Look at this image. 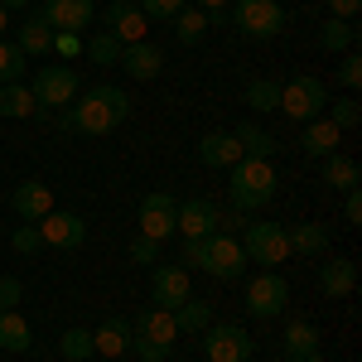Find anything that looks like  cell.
<instances>
[{"instance_id":"cell-1","label":"cell","mask_w":362,"mask_h":362,"mask_svg":"<svg viewBox=\"0 0 362 362\" xmlns=\"http://www.w3.org/2000/svg\"><path fill=\"white\" fill-rule=\"evenodd\" d=\"M131 116V97L121 87H92V92H78V102L58 116L63 131H83V136H112L116 126Z\"/></svg>"},{"instance_id":"cell-2","label":"cell","mask_w":362,"mask_h":362,"mask_svg":"<svg viewBox=\"0 0 362 362\" xmlns=\"http://www.w3.org/2000/svg\"><path fill=\"white\" fill-rule=\"evenodd\" d=\"M276 169L271 160H251L242 155L237 165H232V184H227V198H232V208L237 213H256V208H266L271 198H276Z\"/></svg>"},{"instance_id":"cell-3","label":"cell","mask_w":362,"mask_h":362,"mask_svg":"<svg viewBox=\"0 0 362 362\" xmlns=\"http://www.w3.org/2000/svg\"><path fill=\"white\" fill-rule=\"evenodd\" d=\"M198 271H208L213 280H237L247 271V251H242V242H237L232 232L218 227L213 237L198 242Z\"/></svg>"},{"instance_id":"cell-4","label":"cell","mask_w":362,"mask_h":362,"mask_svg":"<svg viewBox=\"0 0 362 362\" xmlns=\"http://www.w3.org/2000/svg\"><path fill=\"white\" fill-rule=\"evenodd\" d=\"M242 251H247V261L266 266V271H276L280 261H290L285 227H280V223H247V227H242Z\"/></svg>"},{"instance_id":"cell-5","label":"cell","mask_w":362,"mask_h":362,"mask_svg":"<svg viewBox=\"0 0 362 362\" xmlns=\"http://www.w3.org/2000/svg\"><path fill=\"white\" fill-rule=\"evenodd\" d=\"M232 25L247 39H276L285 29V10H280V0H237L232 5Z\"/></svg>"},{"instance_id":"cell-6","label":"cell","mask_w":362,"mask_h":362,"mask_svg":"<svg viewBox=\"0 0 362 362\" xmlns=\"http://www.w3.org/2000/svg\"><path fill=\"white\" fill-rule=\"evenodd\" d=\"M329 107V87L319 83V78H295V83L280 87V112L290 116V121H314V116Z\"/></svg>"},{"instance_id":"cell-7","label":"cell","mask_w":362,"mask_h":362,"mask_svg":"<svg viewBox=\"0 0 362 362\" xmlns=\"http://www.w3.org/2000/svg\"><path fill=\"white\" fill-rule=\"evenodd\" d=\"M251 348H256V338L242 329V324H208L203 329V362H251Z\"/></svg>"},{"instance_id":"cell-8","label":"cell","mask_w":362,"mask_h":362,"mask_svg":"<svg viewBox=\"0 0 362 362\" xmlns=\"http://www.w3.org/2000/svg\"><path fill=\"white\" fill-rule=\"evenodd\" d=\"M29 92H34L39 107H73V102H78V68H68V63L39 68V78H34Z\"/></svg>"},{"instance_id":"cell-9","label":"cell","mask_w":362,"mask_h":362,"mask_svg":"<svg viewBox=\"0 0 362 362\" xmlns=\"http://www.w3.org/2000/svg\"><path fill=\"white\" fill-rule=\"evenodd\" d=\"M285 300H290V285H285L280 271H261L247 285V314H256V319H276L285 309Z\"/></svg>"},{"instance_id":"cell-10","label":"cell","mask_w":362,"mask_h":362,"mask_svg":"<svg viewBox=\"0 0 362 362\" xmlns=\"http://www.w3.org/2000/svg\"><path fill=\"white\" fill-rule=\"evenodd\" d=\"M39 237H44V247H58V251H73L87 242V223L78 213H68V208H54V213H44L39 218Z\"/></svg>"},{"instance_id":"cell-11","label":"cell","mask_w":362,"mask_h":362,"mask_svg":"<svg viewBox=\"0 0 362 362\" xmlns=\"http://www.w3.org/2000/svg\"><path fill=\"white\" fill-rule=\"evenodd\" d=\"M174 218H179V203L169 194H145L140 198V237H155V242L174 237V232H179Z\"/></svg>"},{"instance_id":"cell-12","label":"cell","mask_w":362,"mask_h":362,"mask_svg":"<svg viewBox=\"0 0 362 362\" xmlns=\"http://www.w3.org/2000/svg\"><path fill=\"white\" fill-rule=\"evenodd\" d=\"M44 25L49 29H63V34H78V29L92 25L97 15V0H44Z\"/></svg>"},{"instance_id":"cell-13","label":"cell","mask_w":362,"mask_h":362,"mask_svg":"<svg viewBox=\"0 0 362 362\" xmlns=\"http://www.w3.org/2000/svg\"><path fill=\"white\" fill-rule=\"evenodd\" d=\"M174 227H179V237H213V232L223 227V213H218L208 198H189V203H179Z\"/></svg>"},{"instance_id":"cell-14","label":"cell","mask_w":362,"mask_h":362,"mask_svg":"<svg viewBox=\"0 0 362 362\" xmlns=\"http://www.w3.org/2000/svg\"><path fill=\"white\" fill-rule=\"evenodd\" d=\"M126 78H136V83H150V78H160V68H165V54L150 44V39H140V44H126L121 49V63H116Z\"/></svg>"},{"instance_id":"cell-15","label":"cell","mask_w":362,"mask_h":362,"mask_svg":"<svg viewBox=\"0 0 362 362\" xmlns=\"http://www.w3.org/2000/svg\"><path fill=\"white\" fill-rule=\"evenodd\" d=\"M150 295H155L160 309H179L184 300H189V271H184V266H155Z\"/></svg>"},{"instance_id":"cell-16","label":"cell","mask_w":362,"mask_h":362,"mask_svg":"<svg viewBox=\"0 0 362 362\" xmlns=\"http://www.w3.org/2000/svg\"><path fill=\"white\" fill-rule=\"evenodd\" d=\"M131 334L136 338H150V343H160V348H174V338H179V324H174V309H140V319L131 324Z\"/></svg>"},{"instance_id":"cell-17","label":"cell","mask_w":362,"mask_h":362,"mask_svg":"<svg viewBox=\"0 0 362 362\" xmlns=\"http://www.w3.org/2000/svg\"><path fill=\"white\" fill-rule=\"evenodd\" d=\"M10 203H15V213H20L25 223H39L44 213H54V189L39 184V179H25V184H15Z\"/></svg>"},{"instance_id":"cell-18","label":"cell","mask_w":362,"mask_h":362,"mask_svg":"<svg viewBox=\"0 0 362 362\" xmlns=\"http://www.w3.org/2000/svg\"><path fill=\"white\" fill-rule=\"evenodd\" d=\"M102 20H107V29H112V34L121 39V44H140V39H145V25H150V20L140 15V10L131 5V0H112Z\"/></svg>"},{"instance_id":"cell-19","label":"cell","mask_w":362,"mask_h":362,"mask_svg":"<svg viewBox=\"0 0 362 362\" xmlns=\"http://www.w3.org/2000/svg\"><path fill=\"white\" fill-rule=\"evenodd\" d=\"M338 140H343V131H338L329 116H314V121H305V131H300V150L305 155H314V160H329V155H338Z\"/></svg>"},{"instance_id":"cell-20","label":"cell","mask_w":362,"mask_h":362,"mask_svg":"<svg viewBox=\"0 0 362 362\" xmlns=\"http://www.w3.org/2000/svg\"><path fill=\"white\" fill-rule=\"evenodd\" d=\"M319 290H324L329 300H348V295L358 290V266H353L348 256L324 261V266H319Z\"/></svg>"},{"instance_id":"cell-21","label":"cell","mask_w":362,"mask_h":362,"mask_svg":"<svg viewBox=\"0 0 362 362\" xmlns=\"http://www.w3.org/2000/svg\"><path fill=\"white\" fill-rule=\"evenodd\" d=\"M198 160H203L208 169H232L237 160H242V145H237L232 131H213V136L198 140Z\"/></svg>"},{"instance_id":"cell-22","label":"cell","mask_w":362,"mask_h":362,"mask_svg":"<svg viewBox=\"0 0 362 362\" xmlns=\"http://www.w3.org/2000/svg\"><path fill=\"white\" fill-rule=\"evenodd\" d=\"M126 348H131V319H107L102 329H92V353L121 358Z\"/></svg>"},{"instance_id":"cell-23","label":"cell","mask_w":362,"mask_h":362,"mask_svg":"<svg viewBox=\"0 0 362 362\" xmlns=\"http://www.w3.org/2000/svg\"><path fill=\"white\" fill-rule=\"evenodd\" d=\"M285 242H290V251H300V256H324L329 251V227L324 223H295V227H285Z\"/></svg>"},{"instance_id":"cell-24","label":"cell","mask_w":362,"mask_h":362,"mask_svg":"<svg viewBox=\"0 0 362 362\" xmlns=\"http://www.w3.org/2000/svg\"><path fill=\"white\" fill-rule=\"evenodd\" d=\"M324 184H329V189H338V194L358 189V184H362L358 160H353V155H329V160H324Z\"/></svg>"},{"instance_id":"cell-25","label":"cell","mask_w":362,"mask_h":362,"mask_svg":"<svg viewBox=\"0 0 362 362\" xmlns=\"http://www.w3.org/2000/svg\"><path fill=\"white\" fill-rule=\"evenodd\" d=\"M29 343H34V334L20 319V309H0V348L5 353H29Z\"/></svg>"},{"instance_id":"cell-26","label":"cell","mask_w":362,"mask_h":362,"mask_svg":"<svg viewBox=\"0 0 362 362\" xmlns=\"http://www.w3.org/2000/svg\"><path fill=\"white\" fill-rule=\"evenodd\" d=\"M353 44H358L353 20H334V15H329V20L319 25V49H324V54H348Z\"/></svg>"},{"instance_id":"cell-27","label":"cell","mask_w":362,"mask_h":362,"mask_svg":"<svg viewBox=\"0 0 362 362\" xmlns=\"http://www.w3.org/2000/svg\"><path fill=\"white\" fill-rule=\"evenodd\" d=\"M232 136H237V145H242V155H251V160H271V155H276V136L261 131L256 121H242Z\"/></svg>"},{"instance_id":"cell-28","label":"cell","mask_w":362,"mask_h":362,"mask_svg":"<svg viewBox=\"0 0 362 362\" xmlns=\"http://www.w3.org/2000/svg\"><path fill=\"white\" fill-rule=\"evenodd\" d=\"M15 44L25 49V58H39V54H49V44H54V29L44 25V15H29L25 25H20V34H15Z\"/></svg>"},{"instance_id":"cell-29","label":"cell","mask_w":362,"mask_h":362,"mask_svg":"<svg viewBox=\"0 0 362 362\" xmlns=\"http://www.w3.org/2000/svg\"><path fill=\"white\" fill-rule=\"evenodd\" d=\"M39 112V102H34V92L25 83H5L0 87V116H10V121H25V116Z\"/></svg>"},{"instance_id":"cell-30","label":"cell","mask_w":362,"mask_h":362,"mask_svg":"<svg viewBox=\"0 0 362 362\" xmlns=\"http://www.w3.org/2000/svg\"><path fill=\"white\" fill-rule=\"evenodd\" d=\"M309 353H319V329L305 324V319H295V324L285 329V358L300 362V358H309Z\"/></svg>"},{"instance_id":"cell-31","label":"cell","mask_w":362,"mask_h":362,"mask_svg":"<svg viewBox=\"0 0 362 362\" xmlns=\"http://www.w3.org/2000/svg\"><path fill=\"white\" fill-rule=\"evenodd\" d=\"M121 49H126V44L116 39L112 29H97L92 39H83V54L92 58V63H102V68H116V63H121Z\"/></svg>"},{"instance_id":"cell-32","label":"cell","mask_w":362,"mask_h":362,"mask_svg":"<svg viewBox=\"0 0 362 362\" xmlns=\"http://www.w3.org/2000/svg\"><path fill=\"white\" fill-rule=\"evenodd\" d=\"M174 324H179V334H203V329L213 324V309L203 305V300H194V295H189L184 305L174 309Z\"/></svg>"},{"instance_id":"cell-33","label":"cell","mask_w":362,"mask_h":362,"mask_svg":"<svg viewBox=\"0 0 362 362\" xmlns=\"http://www.w3.org/2000/svg\"><path fill=\"white\" fill-rule=\"evenodd\" d=\"M5 83H25V49L15 39H0V87Z\"/></svg>"},{"instance_id":"cell-34","label":"cell","mask_w":362,"mask_h":362,"mask_svg":"<svg viewBox=\"0 0 362 362\" xmlns=\"http://www.w3.org/2000/svg\"><path fill=\"white\" fill-rule=\"evenodd\" d=\"M169 25H174V34H179V44H198V39H203V29H208V15L194 10V5H184Z\"/></svg>"},{"instance_id":"cell-35","label":"cell","mask_w":362,"mask_h":362,"mask_svg":"<svg viewBox=\"0 0 362 362\" xmlns=\"http://www.w3.org/2000/svg\"><path fill=\"white\" fill-rule=\"evenodd\" d=\"M247 107L256 116L261 112H280V83H266V78H256V83L247 87Z\"/></svg>"},{"instance_id":"cell-36","label":"cell","mask_w":362,"mask_h":362,"mask_svg":"<svg viewBox=\"0 0 362 362\" xmlns=\"http://www.w3.org/2000/svg\"><path fill=\"white\" fill-rule=\"evenodd\" d=\"M58 353L68 362H87L92 358V329H68V334L58 338Z\"/></svg>"},{"instance_id":"cell-37","label":"cell","mask_w":362,"mask_h":362,"mask_svg":"<svg viewBox=\"0 0 362 362\" xmlns=\"http://www.w3.org/2000/svg\"><path fill=\"white\" fill-rule=\"evenodd\" d=\"M329 121H334L338 131H358V121H362L358 97H338V102H334V112H329Z\"/></svg>"},{"instance_id":"cell-38","label":"cell","mask_w":362,"mask_h":362,"mask_svg":"<svg viewBox=\"0 0 362 362\" xmlns=\"http://www.w3.org/2000/svg\"><path fill=\"white\" fill-rule=\"evenodd\" d=\"M184 5H189V0H140L136 10L145 15V20H165V25H169V20H174Z\"/></svg>"},{"instance_id":"cell-39","label":"cell","mask_w":362,"mask_h":362,"mask_svg":"<svg viewBox=\"0 0 362 362\" xmlns=\"http://www.w3.org/2000/svg\"><path fill=\"white\" fill-rule=\"evenodd\" d=\"M10 247L20 251V256H29V251H39V247H44V237H39V227H34V223H25V227H15Z\"/></svg>"},{"instance_id":"cell-40","label":"cell","mask_w":362,"mask_h":362,"mask_svg":"<svg viewBox=\"0 0 362 362\" xmlns=\"http://www.w3.org/2000/svg\"><path fill=\"white\" fill-rule=\"evenodd\" d=\"M338 83H343V87H358L362 83V58L353 54V49L338 58Z\"/></svg>"},{"instance_id":"cell-41","label":"cell","mask_w":362,"mask_h":362,"mask_svg":"<svg viewBox=\"0 0 362 362\" xmlns=\"http://www.w3.org/2000/svg\"><path fill=\"white\" fill-rule=\"evenodd\" d=\"M126 353H136L140 362H165V358H169V348L150 343V338H136V334H131V348H126Z\"/></svg>"},{"instance_id":"cell-42","label":"cell","mask_w":362,"mask_h":362,"mask_svg":"<svg viewBox=\"0 0 362 362\" xmlns=\"http://www.w3.org/2000/svg\"><path fill=\"white\" fill-rule=\"evenodd\" d=\"M49 49H54V54L68 63V58L83 54V39H78V34H63V29H54V44H49Z\"/></svg>"},{"instance_id":"cell-43","label":"cell","mask_w":362,"mask_h":362,"mask_svg":"<svg viewBox=\"0 0 362 362\" xmlns=\"http://www.w3.org/2000/svg\"><path fill=\"white\" fill-rule=\"evenodd\" d=\"M20 300H25V285L15 276H0V309H20Z\"/></svg>"},{"instance_id":"cell-44","label":"cell","mask_w":362,"mask_h":362,"mask_svg":"<svg viewBox=\"0 0 362 362\" xmlns=\"http://www.w3.org/2000/svg\"><path fill=\"white\" fill-rule=\"evenodd\" d=\"M155 256H160V242H155V237H136V242H131V261L155 266Z\"/></svg>"},{"instance_id":"cell-45","label":"cell","mask_w":362,"mask_h":362,"mask_svg":"<svg viewBox=\"0 0 362 362\" xmlns=\"http://www.w3.org/2000/svg\"><path fill=\"white\" fill-rule=\"evenodd\" d=\"M358 10H362V0H329V15L334 20H353Z\"/></svg>"},{"instance_id":"cell-46","label":"cell","mask_w":362,"mask_h":362,"mask_svg":"<svg viewBox=\"0 0 362 362\" xmlns=\"http://www.w3.org/2000/svg\"><path fill=\"white\" fill-rule=\"evenodd\" d=\"M343 213H348V223H362V194H358V189H348V203H343Z\"/></svg>"},{"instance_id":"cell-47","label":"cell","mask_w":362,"mask_h":362,"mask_svg":"<svg viewBox=\"0 0 362 362\" xmlns=\"http://www.w3.org/2000/svg\"><path fill=\"white\" fill-rule=\"evenodd\" d=\"M227 0H194V10H203V15H223Z\"/></svg>"},{"instance_id":"cell-48","label":"cell","mask_w":362,"mask_h":362,"mask_svg":"<svg viewBox=\"0 0 362 362\" xmlns=\"http://www.w3.org/2000/svg\"><path fill=\"white\" fill-rule=\"evenodd\" d=\"M29 0H0V10H25Z\"/></svg>"},{"instance_id":"cell-49","label":"cell","mask_w":362,"mask_h":362,"mask_svg":"<svg viewBox=\"0 0 362 362\" xmlns=\"http://www.w3.org/2000/svg\"><path fill=\"white\" fill-rule=\"evenodd\" d=\"M5 29H10V10H0V39H5Z\"/></svg>"},{"instance_id":"cell-50","label":"cell","mask_w":362,"mask_h":362,"mask_svg":"<svg viewBox=\"0 0 362 362\" xmlns=\"http://www.w3.org/2000/svg\"><path fill=\"white\" fill-rule=\"evenodd\" d=\"M300 362H324V358H319V353H309V358H300Z\"/></svg>"}]
</instances>
